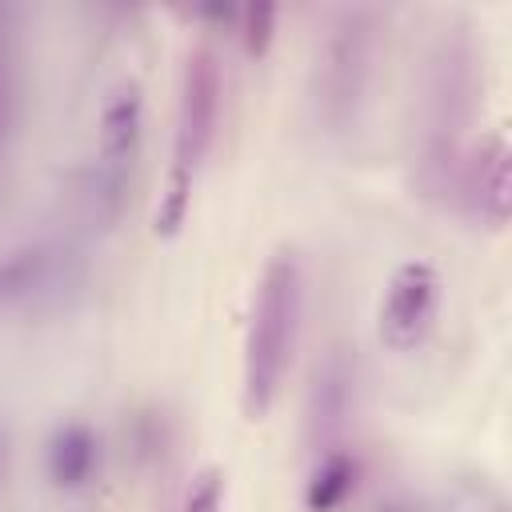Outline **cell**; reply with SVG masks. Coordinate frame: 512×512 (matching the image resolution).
<instances>
[{
	"label": "cell",
	"mask_w": 512,
	"mask_h": 512,
	"mask_svg": "<svg viewBox=\"0 0 512 512\" xmlns=\"http://www.w3.org/2000/svg\"><path fill=\"white\" fill-rule=\"evenodd\" d=\"M304 320V264L292 248H276L256 280L248 328H244V356H240V404L252 420H260L288 376L296 336Z\"/></svg>",
	"instance_id": "1"
},
{
	"label": "cell",
	"mask_w": 512,
	"mask_h": 512,
	"mask_svg": "<svg viewBox=\"0 0 512 512\" xmlns=\"http://www.w3.org/2000/svg\"><path fill=\"white\" fill-rule=\"evenodd\" d=\"M220 96H224V72L212 44H192L180 64L176 84V120H172V164L152 212V232L160 240L176 236L192 208L196 176L212 152L216 124H220Z\"/></svg>",
	"instance_id": "2"
},
{
	"label": "cell",
	"mask_w": 512,
	"mask_h": 512,
	"mask_svg": "<svg viewBox=\"0 0 512 512\" xmlns=\"http://www.w3.org/2000/svg\"><path fill=\"white\" fill-rule=\"evenodd\" d=\"M140 144H144V84L136 76H124L108 88V96L100 104L96 156H92V172H88V200L108 220L120 212Z\"/></svg>",
	"instance_id": "3"
},
{
	"label": "cell",
	"mask_w": 512,
	"mask_h": 512,
	"mask_svg": "<svg viewBox=\"0 0 512 512\" xmlns=\"http://www.w3.org/2000/svg\"><path fill=\"white\" fill-rule=\"evenodd\" d=\"M440 296H444V280L432 260L412 256V260L396 264V272L384 284L380 308H376L380 344H388L392 352H412L432 332Z\"/></svg>",
	"instance_id": "4"
},
{
	"label": "cell",
	"mask_w": 512,
	"mask_h": 512,
	"mask_svg": "<svg viewBox=\"0 0 512 512\" xmlns=\"http://www.w3.org/2000/svg\"><path fill=\"white\" fill-rule=\"evenodd\" d=\"M468 88H472L468 48L460 36L444 40L436 56V72H432V124H428V172L432 176H448V168L456 164V132L472 104Z\"/></svg>",
	"instance_id": "5"
},
{
	"label": "cell",
	"mask_w": 512,
	"mask_h": 512,
	"mask_svg": "<svg viewBox=\"0 0 512 512\" xmlns=\"http://www.w3.org/2000/svg\"><path fill=\"white\" fill-rule=\"evenodd\" d=\"M368 60H372V32L364 24V12H344L324 44V64H320V100L328 120L340 124L356 108L368 80Z\"/></svg>",
	"instance_id": "6"
},
{
	"label": "cell",
	"mask_w": 512,
	"mask_h": 512,
	"mask_svg": "<svg viewBox=\"0 0 512 512\" xmlns=\"http://www.w3.org/2000/svg\"><path fill=\"white\" fill-rule=\"evenodd\" d=\"M508 140L504 132H488L468 164L460 168V196L468 204V212L488 224V228H500L508 220V204H512V192H508Z\"/></svg>",
	"instance_id": "7"
},
{
	"label": "cell",
	"mask_w": 512,
	"mask_h": 512,
	"mask_svg": "<svg viewBox=\"0 0 512 512\" xmlns=\"http://www.w3.org/2000/svg\"><path fill=\"white\" fill-rule=\"evenodd\" d=\"M100 432L88 420H60L44 444V472L60 492H84L100 476Z\"/></svg>",
	"instance_id": "8"
},
{
	"label": "cell",
	"mask_w": 512,
	"mask_h": 512,
	"mask_svg": "<svg viewBox=\"0 0 512 512\" xmlns=\"http://www.w3.org/2000/svg\"><path fill=\"white\" fill-rule=\"evenodd\" d=\"M60 268V248L44 244V240H28L16 244L0 256V312L28 304L32 296H40Z\"/></svg>",
	"instance_id": "9"
},
{
	"label": "cell",
	"mask_w": 512,
	"mask_h": 512,
	"mask_svg": "<svg viewBox=\"0 0 512 512\" xmlns=\"http://www.w3.org/2000/svg\"><path fill=\"white\" fill-rule=\"evenodd\" d=\"M360 464L344 448H328L316 456L308 480H304V508L308 512H340L344 500L356 492Z\"/></svg>",
	"instance_id": "10"
},
{
	"label": "cell",
	"mask_w": 512,
	"mask_h": 512,
	"mask_svg": "<svg viewBox=\"0 0 512 512\" xmlns=\"http://www.w3.org/2000/svg\"><path fill=\"white\" fill-rule=\"evenodd\" d=\"M228 20L236 24V36L244 44V52L260 56L272 44V28H276V8L272 4H248V8H228Z\"/></svg>",
	"instance_id": "11"
},
{
	"label": "cell",
	"mask_w": 512,
	"mask_h": 512,
	"mask_svg": "<svg viewBox=\"0 0 512 512\" xmlns=\"http://www.w3.org/2000/svg\"><path fill=\"white\" fill-rule=\"evenodd\" d=\"M224 500H228V480H224V472L216 464H208L184 488L180 512H224Z\"/></svg>",
	"instance_id": "12"
},
{
	"label": "cell",
	"mask_w": 512,
	"mask_h": 512,
	"mask_svg": "<svg viewBox=\"0 0 512 512\" xmlns=\"http://www.w3.org/2000/svg\"><path fill=\"white\" fill-rule=\"evenodd\" d=\"M4 460H8V452H4V436H0V476H4Z\"/></svg>",
	"instance_id": "13"
}]
</instances>
